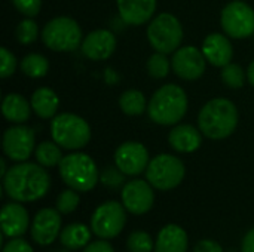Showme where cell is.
I'll return each instance as SVG.
<instances>
[{
  "label": "cell",
  "instance_id": "cell-1",
  "mask_svg": "<svg viewBox=\"0 0 254 252\" xmlns=\"http://www.w3.org/2000/svg\"><path fill=\"white\" fill-rule=\"evenodd\" d=\"M51 187V177L39 163L19 162L7 169L3 189L15 202H34L42 199Z\"/></svg>",
  "mask_w": 254,
  "mask_h": 252
},
{
  "label": "cell",
  "instance_id": "cell-2",
  "mask_svg": "<svg viewBox=\"0 0 254 252\" xmlns=\"http://www.w3.org/2000/svg\"><path fill=\"white\" fill-rule=\"evenodd\" d=\"M199 131L211 140H223L232 135L238 126V110L226 98L208 101L198 114Z\"/></svg>",
  "mask_w": 254,
  "mask_h": 252
},
{
  "label": "cell",
  "instance_id": "cell-3",
  "mask_svg": "<svg viewBox=\"0 0 254 252\" xmlns=\"http://www.w3.org/2000/svg\"><path fill=\"white\" fill-rule=\"evenodd\" d=\"M188 111V95L179 85L170 83L159 88L147 104L150 120L170 126L179 123Z\"/></svg>",
  "mask_w": 254,
  "mask_h": 252
},
{
  "label": "cell",
  "instance_id": "cell-4",
  "mask_svg": "<svg viewBox=\"0 0 254 252\" xmlns=\"http://www.w3.org/2000/svg\"><path fill=\"white\" fill-rule=\"evenodd\" d=\"M60 166V175L63 181L77 192H89L100 180V174L95 162L85 153H71L63 157Z\"/></svg>",
  "mask_w": 254,
  "mask_h": 252
},
{
  "label": "cell",
  "instance_id": "cell-5",
  "mask_svg": "<svg viewBox=\"0 0 254 252\" xmlns=\"http://www.w3.org/2000/svg\"><path fill=\"white\" fill-rule=\"evenodd\" d=\"M52 140L67 150L83 149L91 140V128L88 122L73 113H61L51 122Z\"/></svg>",
  "mask_w": 254,
  "mask_h": 252
},
{
  "label": "cell",
  "instance_id": "cell-6",
  "mask_svg": "<svg viewBox=\"0 0 254 252\" xmlns=\"http://www.w3.org/2000/svg\"><path fill=\"white\" fill-rule=\"evenodd\" d=\"M42 40L51 50L71 52L82 45L83 37L82 30L74 19L68 16H58L43 27Z\"/></svg>",
  "mask_w": 254,
  "mask_h": 252
},
{
  "label": "cell",
  "instance_id": "cell-7",
  "mask_svg": "<svg viewBox=\"0 0 254 252\" xmlns=\"http://www.w3.org/2000/svg\"><path fill=\"white\" fill-rule=\"evenodd\" d=\"M147 39L156 52L173 53L183 40V28L173 13H159L147 27Z\"/></svg>",
  "mask_w": 254,
  "mask_h": 252
},
{
  "label": "cell",
  "instance_id": "cell-8",
  "mask_svg": "<svg viewBox=\"0 0 254 252\" xmlns=\"http://www.w3.org/2000/svg\"><path fill=\"white\" fill-rule=\"evenodd\" d=\"M186 169L183 162L173 154L155 156L146 169V180L158 190H173L185 178Z\"/></svg>",
  "mask_w": 254,
  "mask_h": 252
},
{
  "label": "cell",
  "instance_id": "cell-9",
  "mask_svg": "<svg viewBox=\"0 0 254 252\" xmlns=\"http://www.w3.org/2000/svg\"><path fill=\"white\" fill-rule=\"evenodd\" d=\"M124 203L109 201L101 203L91 217V230L101 239L116 238L125 227L127 212Z\"/></svg>",
  "mask_w": 254,
  "mask_h": 252
},
{
  "label": "cell",
  "instance_id": "cell-10",
  "mask_svg": "<svg viewBox=\"0 0 254 252\" xmlns=\"http://www.w3.org/2000/svg\"><path fill=\"white\" fill-rule=\"evenodd\" d=\"M222 28L226 36L246 39L254 33V10L247 3L235 0L226 4L220 16Z\"/></svg>",
  "mask_w": 254,
  "mask_h": 252
},
{
  "label": "cell",
  "instance_id": "cell-11",
  "mask_svg": "<svg viewBox=\"0 0 254 252\" xmlns=\"http://www.w3.org/2000/svg\"><path fill=\"white\" fill-rule=\"evenodd\" d=\"M36 135L30 126L19 123L4 131L3 134V151L15 162H25L34 151Z\"/></svg>",
  "mask_w": 254,
  "mask_h": 252
},
{
  "label": "cell",
  "instance_id": "cell-12",
  "mask_svg": "<svg viewBox=\"0 0 254 252\" xmlns=\"http://www.w3.org/2000/svg\"><path fill=\"white\" fill-rule=\"evenodd\" d=\"M122 203L134 215L147 214L155 203L153 186L144 180H131L122 189Z\"/></svg>",
  "mask_w": 254,
  "mask_h": 252
},
{
  "label": "cell",
  "instance_id": "cell-13",
  "mask_svg": "<svg viewBox=\"0 0 254 252\" xmlns=\"http://www.w3.org/2000/svg\"><path fill=\"white\" fill-rule=\"evenodd\" d=\"M147 149L137 141H128L121 144L115 151V163L125 175H140L149 165Z\"/></svg>",
  "mask_w": 254,
  "mask_h": 252
},
{
  "label": "cell",
  "instance_id": "cell-14",
  "mask_svg": "<svg viewBox=\"0 0 254 252\" xmlns=\"http://www.w3.org/2000/svg\"><path fill=\"white\" fill-rule=\"evenodd\" d=\"M205 56L195 46L179 48L171 59L173 71L185 80H196L205 71Z\"/></svg>",
  "mask_w": 254,
  "mask_h": 252
},
{
  "label": "cell",
  "instance_id": "cell-15",
  "mask_svg": "<svg viewBox=\"0 0 254 252\" xmlns=\"http://www.w3.org/2000/svg\"><path fill=\"white\" fill-rule=\"evenodd\" d=\"M60 233L61 212L57 208H43L34 215L31 223V238L37 245H51L52 242H55Z\"/></svg>",
  "mask_w": 254,
  "mask_h": 252
},
{
  "label": "cell",
  "instance_id": "cell-16",
  "mask_svg": "<svg viewBox=\"0 0 254 252\" xmlns=\"http://www.w3.org/2000/svg\"><path fill=\"white\" fill-rule=\"evenodd\" d=\"M116 36L109 30L91 31L82 42V53L92 61H103L113 55L116 49Z\"/></svg>",
  "mask_w": 254,
  "mask_h": 252
},
{
  "label": "cell",
  "instance_id": "cell-17",
  "mask_svg": "<svg viewBox=\"0 0 254 252\" xmlns=\"http://www.w3.org/2000/svg\"><path fill=\"white\" fill-rule=\"evenodd\" d=\"M1 233L6 238H21L30 224L28 212L21 202H10L1 208Z\"/></svg>",
  "mask_w": 254,
  "mask_h": 252
},
{
  "label": "cell",
  "instance_id": "cell-18",
  "mask_svg": "<svg viewBox=\"0 0 254 252\" xmlns=\"http://www.w3.org/2000/svg\"><path fill=\"white\" fill-rule=\"evenodd\" d=\"M202 53L205 59L214 67H225L231 64L234 56V49L229 39L220 33L208 34L202 42Z\"/></svg>",
  "mask_w": 254,
  "mask_h": 252
},
{
  "label": "cell",
  "instance_id": "cell-19",
  "mask_svg": "<svg viewBox=\"0 0 254 252\" xmlns=\"http://www.w3.org/2000/svg\"><path fill=\"white\" fill-rule=\"evenodd\" d=\"M116 4L121 18L129 25L147 22L156 10V0H116Z\"/></svg>",
  "mask_w": 254,
  "mask_h": 252
},
{
  "label": "cell",
  "instance_id": "cell-20",
  "mask_svg": "<svg viewBox=\"0 0 254 252\" xmlns=\"http://www.w3.org/2000/svg\"><path fill=\"white\" fill-rule=\"evenodd\" d=\"M188 233L177 224H168L158 233L155 252H188Z\"/></svg>",
  "mask_w": 254,
  "mask_h": 252
},
{
  "label": "cell",
  "instance_id": "cell-21",
  "mask_svg": "<svg viewBox=\"0 0 254 252\" xmlns=\"http://www.w3.org/2000/svg\"><path fill=\"white\" fill-rule=\"evenodd\" d=\"M170 146L179 153H192L199 149L202 143L201 131L192 125H179L171 129L168 135Z\"/></svg>",
  "mask_w": 254,
  "mask_h": 252
},
{
  "label": "cell",
  "instance_id": "cell-22",
  "mask_svg": "<svg viewBox=\"0 0 254 252\" xmlns=\"http://www.w3.org/2000/svg\"><path fill=\"white\" fill-rule=\"evenodd\" d=\"M31 104L19 94H7L1 101V113L7 122L12 123H25L30 119Z\"/></svg>",
  "mask_w": 254,
  "mask_h": 252
},
{
  "label": "cell",
  "instance_id": "cell-23",
  "mask_svg": "<svg viewBox=\"0 0 254 252\" xmlns=\"http://www.w3.org/2000/svg\"><path fill=\"white\" fill-rule=\"evenodd\" d=\"M31 108L42 119H52L57 114L60 100L49 88H39L31 95Z\"/></svg>",
  "mask_w": 254,
  "mask_h": 252
},
{
  "label": "cell",
  "instance_id": "cell-24",
  "mask_svg": "<svg viewBox=\"0 0 254 252\" xmlns=\"http://www.w3.org/2000/svg\"><path fill=\"white\" fill-rule=\"evenodd\" d=\"M60 241L64 248L76 251L85 248L91 241V230L80 223H73L64 227L60 233Z\"/></svg>",
  "mask_w": 254,
  "mask_h": 252
},
{
  "label": "cell",
  "instance_id": "cell-25",
  "mask_svg": "<svg viewBox=\"0 0 254 252\" xmlns=\"http://www.w3.org/2000/svg\"><path fill=\"white\" fill-rule=\"evenodd\" d=\"M34 153H36L37 163L42 165L43 168H54V166L60 165L64 157L61 153V147L55 141L54 143H51V141L40 143L36 147Z\"/></svg>",
  "mask_w": 254,
  "mask_h": 252
},
{
  "label": "cell",
  "instance_id": "cell-26",
  "mask_svg": "<svg viewBox=\"0 0 254 252\" xmlns=\"http://www.w3.org/2000/svg\"><path fill=\"white\" fill-rule=\"evenodd\" d=\"M119 107L128 116H140V114H143L144 110H147L146 98H144L143 92H140L137 89L125 91L119 98Z\"/></svg>",
  "mask_w": 254,
  "mask_h": 252
},
{
  "label": "cell",
  "instance_id": "cell-27",
  "mask_svg": "<svg viewBox=\"0 0 254 252\" xmlns=\"http://www.w3.org/2000/svg\"><path fill=\"white\" fill-rule=\"evenodd\" d=\"M21 70L25 76L31 79H40L46 76L49 70V62L40 53H28L21 61Z\"/></svg>",
  "mask_w": 254,
  "mask_h": 252
},
{
  "label": "cell",
  "instance_id": "cell-28",
  "mask_svg": "<svg viewBox=\"0 0 254 252\" xmlns=\"http://www.w3.org/2000/svg\"><path fill=\"white\" fill-rule=\"evenodd\" d=\"M127 248L129 252H152L155 250V244L147 232L137 230L128 236Z\"/></svg>",
  "mask_w": 254,
  "mask_h": 252
},
{
  "label": "cell",
  "instance_id": "cell-29",
  "mask_svg": "<svg viewBox=\"0 0 254 252\" xmlns=\"http://www.w3.org/2000/svg\"><path fill=\"white\" fill-rule=\"evenodd\" d=\"M170 65L171 62L168 61L167 53L155 52L147 61V71L153 79H164L170 71Z\"/></svg>",
  "mask_w": 254,
  "mask_h": 252
},
{
  "label": "cell",
  "instance_id": "cell-30",
  "mask_svg": "<svg viewBox=\"0 0 254 252\" xmlns=\"http://www.w3.org/2000/svg\"><path fill=\"white\" fill-rule=\"evenodd\" d=\"M222 80L232 89H240L246 83V73L238 64H228L222 70Z\"/></svg>",
  "mask_w": 254,
  "mask_h": 252
},
{
  "label": "cell",
  "instance_id": "cell-31",
  "mask_svg": "<svg viewBox=\"0 0 254 252\" xmlns=\"http://www.w3.org/2000/svg\"><path fill=\"white\" fill-rule=\"evenodd\" d=\"M80 203V196L77 195V190L74 189H67L60 193L57 198V209L61 214H71L77 209Z\"/></svg>",
  "mask_w": 254,
  "mask_h": 252
},
{
  "label": "cell",
  "instance_id": "cell-32",
  "mask_svg": "<svg viewBox=\"0 0 254 252\" xmlns=\"http://www.w3.org/2000/svg\"><path fill=\"white\" fill-rule=\"evenodd\" d=\"M37 33H39L37 24L31 18L22 19L15 30L16 39L21 45H31L33 42H36Z\"/></svg>",
  "mask_w": 254,
  "mask_h": 252
},
{
  "label": "cell",
  "instance_id": "cell-33",
  "mask_svg": "<svg viewBox=\"0 0 254 252\" xmlns=\"http://www.w3.org/2000/svg\"><path fill=\"white\" fill-rule=\"evenodd\" d=\"M100 181L109 189H119L125 183V174L118 166H107L101 171Z\"/></svg>",
  "mask_w": 254,
  "mask_h": 252
},
{
  "label": "cell",
  "instance_id": "cell-34",
  "mask_svg": "<svg viewBox=\"0 0 254 252\" xmlns=\"http://www.w3.org/2000/svg\"><path fill=\"white\" fill-rule=\"evenodd\" d=\"M12 3L16 10L27 18H34L42 7V0H12Z\"/></svg>",
  "mask_w": 254,
  "mask_h": 252
},
{
  "label": "cell",
  "instance_id": "cell-35",
  "mask_svg": "<svg viewBox=\"0 0 254 252\" xmlns=\"http://www.w3.org/2000/svg\"><path fill=\"white\" fill-rule=\"evenodd\" d=\"M0 59H1V70L0 76L3 79L10 77L16 70V58L12 52L7 50V48H0Z\"/></svg>",
  "mask_w": 254,
  "mask_h": 252
},
{
  "label": "cell",
  "instance_id": "cell-36",
  "mask_svg": "<svg viewBox=\"0 0 254 252\" xmlns=\"http://www.w3.org/2000/svg\"><path fill=\"white\" fill-rule=\"evenodd\" d=\"M1 252H34L31 245L21 239V238H15V239H10V242H7L6 245H3V250Z\"/></svg>",
  "mask_w": 254,
  "mask_h": 252
},
{
  "label": "cell",
  "instance_id": "cell-37",
  "mask_svg": "<svg viewBox=\"0 0 254 252\" xmlns=\"http://www.w3.org/2000/svg\"><path fill=\"white\" fill-rule=\"evenodd\" d=\"M193 252H225L222 245L216 241H210V239H205V241H199L195 248Z\"/></svg>",
  "mask_w": 254,
  "mask_h": 252
},
{
  "label": "cell",
  "instance_id": "cell-38",
  "mask_svg": "<svg viewBox=\"0 0 254 252\" xmlns=\"http://www.w3.org/2000/svg\"><path fill=\"white\" fill-rule=\"evenodd\" d=\"M83 252H115V250L106 239V241H95L88 244L83 248Z\"/></svg>",
  "mask_w": 254,
  "mask_h": 252
},
{
  "label": "cell",
  "instance_id": "cell-39",
  "mask_svg": "<svg viewBox=\"0 0 254 252\" xmlns=\"http://www.w3.org/2000/svg\"><path fill=\"white\" fill-rule=\"evenodd\" d=\"M241 252H254V227L247 232V235L243 239Z\"/></svg>",
  "mask_w": 254,
  "mask_h": 252
},
{
  "label": "cell",
  "instance_id": "cell-40",
  "mask_svg": "<svg viewBox=\"0 0 254 252\" xmlns=\"http://www.w3.org/2000/svg\"><path fill=\"white\" fill-rule=\"evenodd\" d=\"M247 79L250 82V85L254 86V61L249 65V70H247Z\"/></svg>",
  "mask_w": 254,
  "mask_h": 252
},
{
  "label": "cell",
  "instance_id": "cell-41",
  "mask_svg": "<svg viewBox=\"0 0 254 252\" xmlns=\"http://www.w3.org/2000/svg\"><path fill=\"white\" fill-rule=\"evenodd\" d=\"M0 166H1V177H4V175H6V172H7V169H6V162H4V159H1V160H0Z\"/></svg>",
  "mask_w": 254,
  "mask_h": 252
},
{
  "label": "cell",
  "instance_id": "cell-42",
  "mask_svg": "<svg viewBox=\"0 0 254 252\" xmlns=\"http://www.w3.org/2000/svg\"><path fill=\"white\" fill-rule=\"evenodd\" d=\"M55 252H71V250H67V248H65V250H60V251H55Z\"/></svg>",
  "mask_w": 254,
  "mask_h": 252
}]
</instances>
